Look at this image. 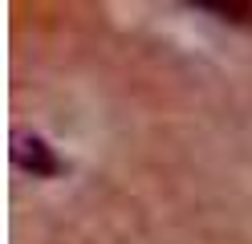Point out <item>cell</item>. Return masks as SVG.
Instances as JSON below:
<instances>
[{"label": "cell", "mask_w": 252, "mask_h": 244, "mask_svg": "<svg viewBox=\"0 0 252 244\" xmlns=\"http://www.w3.org/2000/svg\"><path fill=\"white\" fill-rule=\"evenodd\" d=\"M12 159H17V167H25L29 175H37V179H45V175H57V171H61V163L53 159V151H49V146H45L37 135H17Z\"/></svg>", "instance_id": "cell-1"}, {"label": "cell", "mask_w": 252, "mask_h": 244, "mask_svg": "<svg viewBox=\"0 0 252 244\" xmlns=\"http://www.w3.org/2000/svg\"><path fill=\"white\" fill-rule=\"evenodd\" d=\"M195 8H199V12H216V16H232V21H244V16H252L248 4H208V0H199Z\"/></svg>", "instance_id": "cell-2"}]
</instances>
